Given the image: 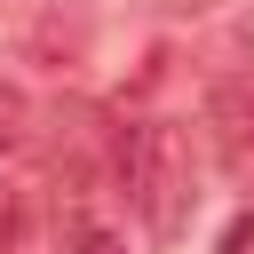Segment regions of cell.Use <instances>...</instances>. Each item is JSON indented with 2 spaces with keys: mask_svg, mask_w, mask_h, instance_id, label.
Listing matches in <instances>:
<instances>
[{
  "mask_svg": "<svg viewBox=\"0 0 254 254\" xmlns=\"http://www.w3.org/2000/svg\"><path fill=\"white\" fill-rule=\"evenodd\" d=\"M71 254H127V246H119L111 230H79V238H71Z\"/></svg>",
  "mask_w": 254,
  "mask_h": 254,
  "instance_id": "obj_4",
  "label": "cell"
},
{
  "mask_svg": "<svg viewBox=\"0 0 254 254\" xmlns=\"http://www.w3.org/2000/svg\"><path fill=\"white\" fill-rule=\"evenodd\" d=\"M24 222H32L24 214V183L0 175V254H24Z\"/></svg>",
  "mask_w": 254,
  "mask_h": 254,
  "instance_id": "obj_2",
  "label": "cell"
},
{
  "mask_svg": "<svg viewBox=\"0 0 254 254\" xmlns=\"http://www.w3.org/2000/svg\"><path fill=\"white\" fill-rule=\"evenodd\" d=\"M119 190H127V206L143 214L151 238H175L183 198H190V143H183V127L143 119V127L119 143Z\"/></svg>",
  "mask_w": 254,
  "mask_h": 254,
  "instance_id": "obj_1",
  "label": "cell"
},
{
  "mask_svg": "<svg viewBox=\"0 0 254 254\" xmlns=\"http://www.w3.org/2000/svg\"><path fill=\"white\" fill-rule=\"evenodd\" d=\"M246 246H254V214H238V222L222 230V254H246Z\"/></svg>",
  "mask_w": 254,
  "mask_h": 254,
  "instance_id": "obj_5",
  "label": "cell"
},
{
  "mask_svg": "<svg viewBox=\"0 0 254 254\" xmlns=\"http://www.w3.org/2000/svg\"><path fill=\"white\" fill-rule=\"evenodd\" d=\"M24 119H32V111H24V95H16V87H0V151H16V143H24Z\"/></svg>",
  "mask_w": 254,
  "mask_h": 254,
  "instance_id": "obj_3",
  "label": "cell"
}]
</instances>
